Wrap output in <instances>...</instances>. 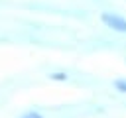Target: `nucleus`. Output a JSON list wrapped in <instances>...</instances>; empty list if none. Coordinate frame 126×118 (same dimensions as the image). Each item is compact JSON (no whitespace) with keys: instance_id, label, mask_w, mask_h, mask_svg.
Segmentation results:
<instances>
[{"instance_id":"f257e3e1","label":"nucleus","mask_w":126,"mask_h":118,"mask_svg":"<svg viewBox=\"0 0 126 118\" xmlns=\"http://www.w3.org/2000/svg\"><path fill=\"white\" fill-rule=\"evenodd\" d=\"M102 22L116 31H126V20L116 14H102Z\"/></svg>"},{"instance_id":"f03ea898","label":"nucleus","mask_w":126,"mask_h":118,"mask_svg":"<svg viewBox=\"0 0 126 118\" xmlns=\"http://www.w3.org/2000/svg\"><path fill=\"white\" fill-rule=\"evenodd\" d=\"M116 88H118V90H122V92H126V79L116 81Z\"/></svg>"},{"instance_id":"7ed1b4c3","label":"nucleus","mask_w":126,"mask_h":118,"mask_svg":"<svg viewBox=\"0 0 126 118\" xmlns=\"http://www.w3.org/2000/svg\"><path fill=\"white\" fill-rule=\"evenodd\" d=\"M22 118H43L41 114H37V112H26Z\"/></svg>"},{"instance_id":"20e7f679","label":"nucleus","mask_w":126,"mask_h":118,"mask_svg":"<svg viewBox=\"0 0 126 118\" xmlns=\"http://www.w3.org/2000/svg\"><path fill=\"white\" fill-rule=\"evenodd\" d=\"M51 77H53V79H59V81H63V79H67V75H63V73H53Z\"/></svg>"}]
</instances>
